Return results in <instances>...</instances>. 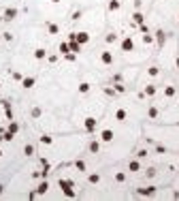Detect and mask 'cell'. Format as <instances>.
I'll return each mask as SVG.
<instances>
[{
  "label": "cell",
  "instance_id": "cell-4",
  "mask_svg": "<svg viewBox=\"0 0 179 201\" xmlns=\"http://www.w3.org/2000/svg\"><path fill=\"white\" fill-rule=\"evenodd\" d=\"M113 137H115V135H113V131H111V128H105V131L100 133V141H102V144H111V141H113Z\"/></svg>",
  "mask_w": 179,
  "mask_h": 201
},
{
  "label": "cell",
  "instance_id": "cell-15",
  "mask_svg": "<svg viewBox=\"0 0 179 201\" xmlns=\"http://www.w3.org/2000/svg\"><path fill=\"white\" fill-rule=\"evenodd\" d=\"M156 90H158V88H156L154 84H149V86H145L143 94H145V97H154V94H156Z\"/></svg>",
  "mask_w": 179,
  "mask_h": 201
},
{
  "label": "cell",
  "instance_id": "cell-52",
  "mask_svg": "<svg viewBox=\"0 0 179 201\" xmlns=\"http://www.w3.org/2000/svg\"><path fill=\"white\" fill-rule=\"evenodd\" d=\"M0 39H2V34H0Z\"/></svg>",
  "mask_w": 179,
  "mask_h": 201
},
{
  "label": "cell",
  "instance_id": "cell-41",
  "mask_svg": "<svg viewBox=\"0 0 179 201\" xmlns=\"http://www.w3.org/2000/svg\"><path fill=\"white\" fill-rule=\"evenodd\" d=\"M2 39H4V41H13V34H11V32H2Z\"/></svg>",
  "mask_w": 179,
  "mask_h": 201
},
{
  "label": "cell",
  "instance_id": "cell-51",
  "mask_svg": "<svg viewBox=\"0 0 179 201\" xmlns=\"http://www.w3.org/2000/svg\"><path fill=\"white\" fill-rule=\"evenodd\" d=\"M0 90H2V84H0Z\"/></svg>",
  "mask_w": 179,
  "mask_h": 201
},
{
  "label": "cell",
  "instance_id": "cell-21",
  "mask_svg": "<svg viewBox=\"0 0 179 201\" xmlns=\"http://www.w3.org/2000/svg\"><path fill=\"white\" fill-rule=\"evenodd\" d=\"M0 135H2V137H0L2 141H13V137H15V135L9 133V131H0Z\"/></svg>",
  "mask_w": 179,
  "mask_h": 201
},
{
  "label": "cell",
  "instance_id": "cell-35",
  "mask_svg": "<svg viewBox=\"0 0 179 201\" xmlns=\"http://www.w3.org/2000/svg\"><path fill=\"white\" fill-rule=\"evenodd\" d=\"M113 90H115V92H120V94H124V92H126V86H122V84H115V86H113Z\"/></svg>",
  "mask_w": 179,
  "mask_h": 201
},
{
  "label": "cell",
  "instance_id": "cell-43",
  "mask_svg": "<svg viewBox=\"0 0 179 201\" xmlns=\"http://www.w3.org/2000/svg\"><path fill=\"white\" fill-rule=\"evenodd\" d=\"M105 94H109V97H115V90H113V88H105Z\"/></svg>",
  "mask_w": 179,
  "mask_h": 201
},
{
  "label": "cell",
  "instance_id": "cell-38",
  "mask_svg": "<svg viewBox=\"0 0 179 201\" xmlns=\"http://www.w3.org/2000/svg\"><path fill=\"white\" fill-rule=\"evenodd\" d=\"M32 118H41V107H34V109H32Z\"/></svg>",
  "mask_w": 179,
  "mask_h": 201
},
{
  "label": "cell",
  "instance_id": "cell-9",
  "mask_svg": "<svg viewBox=\"0 0 179 201\" xmlns=\"http://www.w3.org/2000/svg\"><path fill=\"white\" fill-rule=\"evenodd\" d=\"M34 84H36V79H34V77H24V79H21V88H26V90H30Z\"/></svg>",
  "mask_w": 179,
  "mask_h": 201
},
{
  "label": "cell",
  "instance_id": "cell-36",
  "mask_svg": "<svg viewBox=\"0 0 179 201\" xmlns=\"http://www.w3.org/2000/svg\"><path fill=\"white\" fill-rule=\"evenodd\" d=\"M115 41H117V34H115V32L107 34V43H115Z\"/></svg>",
  "mask_w": 179,
  "mask_h": 201
},
{
  "label": "cell",
  "instance_id": "cell-20",
  "mask_svg": "<svg viewBox=\"0 0 179 201\" xmlns=\"http://www.w3.org/2000/svg\"><path fill=\"white\" fill-rule=\"evenodd\" d=\"M175 92H177V90H175L173 86H164V97H169V99H173V97H175Z\"/></svg>",
  "mask_w": 179,
  "mask_h": 201
},
{
  "label": "cell",
  "instance_id": "cell-39",
  "mask_svg": "<svg viewBox=\"0 0 179 201\" xmlns=\"http://www.w3.org/2000/svg\"><path fill=\"white\" fill-rule=\"evenodd\" d=\"M145 175H147V178H154V175H156V169H154V167H149V169L145 171Z\"/></svg>",
  "mask_w": 179,
  "mask_h": 201
},
{
  "label": "cell",
  "instance_id": "cell-49",
  "mask_svg": "<svg viewBox=\"0 0 179 201\" xmlns=\"http://www.w3.org/2000/svg\"><path fill=\"white\" fill-rule=\"evenodd\" d=\"M51 2H53V4H58V2H60V0H51Z\"/></svg>",
  "mask_w": 179,
  "mask_h": 201
},
{
  "label": "cell",
  "instance_id": "cell-29",
  "mask_svg": "<svg viewBox=\"0 0 179 201\" xmlns=\"http://www.w3.org/2000/svg\"><path fill=\"white\" fill-rule=\"evenodd\" d=\"M41 144H43V146H51V144H53V137H49V135H43V137H41Z\"/></svg>",
  "mask_w": 179,
  "mask_h": 201
},
{
  "label": "cell",
  "instance_id": "cell-5",
  "mask_svg": "<svg viewBox=\"0 0 179 201\" xmlns=\"http://www.w3.org/2000/svg\"><path fill=\"white\" fill-rule=\"evenodd\" d=\"M83 126H86V131H88V133H94V131H96V118L88 116V118L83 120Z\"/></svg>",
  "mask_w": 179,
  "mask_h": 201
},
{
  "label": "cell",
  "instance_id": "cell-48",
  "mask_svg": "<svg viewBox=\"0 0 179 201\" xmlns=\"http://www.w3.org/2000/svg\"><path fill=\"white\" fill-rule=\"evenodd\" d=\"M2 191H4V186H0V195H2Z\"/></svg>",
  "mask_w": 179,
  "mask_h": 201
},
{
  "label": "cell",
  "instance_id": "cell-24",
  "mask_svg": "<svg viewBox=\"0 0 179 201\" xmlns=\"http://www.w3.org/2000/svg\"><path fill=\"white\" fill-rule=\"evenodd\" d=\"M68 51H70V47H68V41H62V43H60V53H62V56H66Z\"/></svg>",
  "mask_w": 179,
  "mask_h": 201
},
{
  "label": "cell",
  "instance_id": "cell-44",
  "mask_svg": "<svg viewBox=\"0 0 179 201\" xmlns=\"http://www.w3.org/2000/svg\"><path fill=\"white\" fill-rule=\"evenodd\" d=\"M156 152H158V154H164L166 148H164V146H156Z\"/></svg>",
  "mask_w": 179,
  "mask_h": 201
},
{
  "label": "cell",
  "instance_id": "cell-12",
  "mask_svg": "<svg viewBox=\"0 0 179 201\" xmlns=\"http://www.w3.org/2000/svg\"><path fill=\"white\" fill-rule=\"evenodd\" d=\"M132 22L136 24V26H141V24L145 22V15H143L141 11H134V13H132Z\"/></svg>",
  "mask_w": 179,
  "mask_h": 201
},
{
  "label": "cell",
  "instance_id": "cell-46",
  "mask_svg": "<svg viewBox=\"0 0 179 201\" xmlns=\"http://www.w3.org/2000/svg\"><path fill=\"white\" fill-rule=\"evenodd\" d=\"M139 30H141V32H145V34H147V32H149V30H147V26H145V24H141V26H139Z\"/></svg>",
  "mask_w": 179,
  "mask_h": 201
},
{
  "label": "cell",
  "instance_id": "cell-31",
  "mask_svg": "<svg viewBox=\"0 0 179 201\" xmlns=\"http://www.w3.org/2000/svg\"><path fill=\"white\" fill-rule=\"evenodd\" d=\"M115 182H120V184L126 182V173H124V171H117V173H115Z\"/></svg>",
  "mask_w": 179,
  "mask_h": 201
},
{
  "label": "cell",
  "instance_id": "cell-19",
  "mask_svg": "<svg viewBox=\"0 0 179 201\" xmlns=\"http://www.w3.org/2000/svg\"><path fill=\"white\" fill-rule=\"evenodd\" d=\"M139 169H141V163H139V160H130V163H128V171H139Z\"/></svg>",
  "mask_w": 179,
  "mask_h": 201
},
{
  "label": "cell",
  "instance_id": "cell-1",
  "mask_svg": "<svg viewBox=\"0 0 179 201\" xmlns=\"http://www.w3.org/2000/svg\"><path fill=\"white\" fill-rule=\"evenodd\" d=\"M58 184H60L62 193H64L68 199H75V197H77V193L73 191V182H70V180H62V178H60V180H58Z\"/></svg>",
  "mask_w": 179,
  "mask_h": 201
},
{
  "label": "cell",
  "instance_id": "cell-13",
  "mask_svg": "<svg viewBox=\"0 0 179 201\" xmlns=\"http://www.w3.org/2000/svg\"><path fill=\"white\" fill-rule=\"evenodd\" d=\"M68 47H70L73 53H81V47H83V45H81V43H77V41H68Z\"/></svg>",
  "mask_w": 179,
  "mask_h": 201
},
{
  "label": "cell",
  "instance_id": "cell-37",
  "mask_svg": "<svg viewBox=\"0 0 179 201\" xmlns=\"http://www.w3.org/2000/svg\"><path fill=\"white\" fill-rule=\"evenodd\" d=\"M64 58H66L68 62H75V58H77V53H73V51H68V53H66Z\"/></svg>",
  "mask_w": 179,
  "mask_h": 201
},
{
  "label": "cell",
  "instance_id": "cell-3",
  "mask_svg": "<svg viewBox=\"0 0 179 201\" xmlns=\"http://www.w3.org/2000/svg\"><path fill=\"white\" fill-rule=\"evenodd\" d=\"M15 17H17V9H15V6H9V9L4 11V15H2L4 22H13Z\"/></svg>",
  "mask_w": 179,
  "mask_h": 201
},
{
  "label": "cell",
  "instance_id": "cell-33",
  "mask_svg": "<svg viewBox=\"0 0 179 201\" xmlns=\"http://www.w3.org/2000/svg\"><path fill=\"white\" fill-rule=\"evenodd\" d=\"M143 43H145V45L154 43V34H149V32H147V34H143Z\"/></svg>",
  "mask_w": 179,
  "mask_h": 201
},
{
  "label": "cell",
  "instance_id": "cell-25",
  "mask_svg": "<svg viewBox=\"0 0 179 201\" xmlns=\"http://www.w3.org/2000/svg\"><path fill=\"white\" fill-rule=\"evenodd\" d=\"M75 167H77L79 171H86V169H88V165H86V160H81V158H77V160H75Z\"/></svg>",
  "mask_w": 179,
  "mask_h": 201
},
{
  "label": "cell",
  "instance_id": "cell-11",
  "mask_svg": "<svg viewBox=\"0 0 179 201\" xmlns=\"http://www.w3.org/2000/svg\"><path fill=\"white\" fill-rule=\"evenodd\" d=\"M47 191H49V182H47V178H43V182L36 186V193H39V195H45Z\"/></svg>",
  "mask_w": 179,
  "mask_h": 201
},
{
  "label": "cell",
  "instance_id": "cell-26",
  "mask_svg": "<svg viewBox=\"0 0 179 201\" xmlns=\"http://www.w3.org/2000/svg\"><path fill=\"white\" fill-rule=\"evenodd\" d=\"M90 88H92V86H90L88 81H83V84H79V92H81V94H88V92H90Z\"/></svg>",
  "mask_w": 179,
  "mask_h": 201
},
{
  "label": "cell",
  "instance_id": "cell-2",
  "mask_svg": "<svg viewBox=\"0 0 179 201\" xmlns=\"http://www.w3.org/2000/svg\"><path fill=\"white\" fill-rule=\"evenodd\" d=\"M156 186H145V188H136V195H141V197H154L156 195Z\"/></svg>",
  "mask_w": 179,
  "mask_h": 201
},
{
  "label": "cell",
  "instance_id": "cell-8",
  "mask_svg": "<svg viewBox=\"0 0 179 201\" xmlns=\"http://www.w3.org/2000/svg\"><path fill=\"white\" fill-rule=\"evenodd\" d=\"M100 62L102 64H113V53L111 51H100Z\"/></svg>",
  "mask_w": 179,
  "mask_h": 201
},
{
  "label": "cell",
  "instance_id": "cell-27",
  "mask_svg": "<svg viewBox=\"0 0 179 201\" xmlns=\"http://www.w3.org/2000/svg\"><path fill=\"white\" fill-rule=\"evenodd\" d=\"M24 154H26V156H32V154H34V146H32V144H26V146H24Z\"/></svg>",
  "mask_w": 179,
  "mask_h": 201
},
{
  "label": "cell",
  "instance_id": "cell-22",
  "mask_svg": "<svg viewBox=\"0 0 179 201\" xmlns=\"http://www.w3.org/2000/svg\"><path fill=\"white\" fill-rule=\"evenodd\" d=\"M34 58H36V60H43V58H47V51H45L43 47H39V49H34Z\"/></svg>",
  "mask_w": 179,
  "mask_h": 201
},
{
  "label": "cell",
  "instance_id": "cell-42",
  "mask_svg": "<svg viewBox=\"0 0 179 201\" xmlns=\"http://www.w3.org/2000/svg\"><path fill=\"white\" fill-rule=\"evenodd\" d=\"M13 79H15V81H21V79H24V75H21V73H17V71H15V73H13Z\"/></svg>",
  "mask_w": 179,
  "mask_h": 201
},
{
  "label": "cell",
  "instance_id": "cell-45",
  "mask_svg": "<svg viewBox=\"0 0 179 201\" xmlns=\"http://www.w3.org/2000/svg\"><path fill=\"white\" fill-rule=\"evenodd\" d=\"M70 19H81V11H75V13H73V17H70Z\"/></svg>",
  "mask_w": 179,
  "mask_h": 201
},
{
  "label": "cell",
  "instance_id": "cell-32",
  "mask_svg": "<svg viewBox=\"0 0 179 201\" xmlns=\"http://www.w3.org/2000/svg\"><path fill=\"white\" fill-rule=\"evenodd\" d=\"M47 30H49L51 34H58V32H60V28H58L55 24H47Z\"/></svg>",
  "mask_w": 179,
  "mask_h": 201
},
{
  "label": "cell",
  "instance_id": "cell-10",
  "mask_svg": "<svg viewBox=\"0 0 179 201\" xmlns=\"http://www.w3.org/2000/svg\"><path fill=\"white\" fill-rule=\"evenodd\" d=\"M88 150L92 152V154H98V152H100V141H98V139H92L90 146H88Z\"/></svg>",
  "mask_w": 179,
  "mask_h": 201
},
{
  "label": "cell",
  "instance_id": "cell-47",
  "mask_svg": "<svg viewBox=\"0 0 179 201\" xmlns=\"http://www.w3.org/2000/svg\"><path fill=\"white\" fill-rule=\"evenodd\" d=\"M175 64H177V69H179V56H177V60H175Z\"/></svg>",
  "mask_w": 179,
  "mask_h": 201
},
{
  "label": "cell",
  "instance_id": "cell-16",
  "mask_svg": "<svg viewBox=\"0 0 179 201\" xmlns=\"http://www.w3.org/2000/svg\"><path fill=\"white\" fill-rule=\"evenodd\" d=\"M126 118H128L126 109H117V111H115V120H117V122H124Z\"/></svg>",
  "mask_w": 179,
  "mask_h": 201
},
{
  "label": "cell",
  "instance_id": "cell-34",
  "mask_svg": "<svg viewBox=\"0 0 179 201\" xmlns=\"http://www.w3.org/2000/svg\"><path fill=\"white\" fill-rule=\"evenodd\" d=\"M147 73H149V77H156V75L160 73V69H158V66H149V69H147Z\"/></svg>",
  "mask_w": 179,
  "mask_h": 201
},
{
  "label": "cell",
  "instance_id": "cell-28",
  "mask_svg": "<svg viewBox=\"0 0 179 201\" xmlns=\"http://www.w3.org/2000/svg\"><path fill=\"white\" fill-rule=\"evenodd\" d=\"M109 11H120V0H109Z\"/></svg>",
  "mask_w": 179,
  "mask_h": 201
},
{
  "label": "cell",
  "instance_id": "cell-17",
  "mask_svg": "<svg viewBox=\"0 0 179 201\" xmlns=\"http://www.w3.org/2000/svg\"><path fill=\"white\" fill-rule=\"evenodd\" d=\"M156 39H158V45H160V47L166 43V34H164L162 30H158V32H156Z\"/></svg>",
  "mask_w": 179,
  "mask_h": 201
},
{
  "label": "cell",
  "instance_id": "cell-14",
  "mask_svg": "<svg viewBox=\"0 0 179 201\" xmlns=\"http://www.w3.org/2000/svg\"><path fill=\"white\" fill-rule=\"evenodd\" d=\"M2 107H4L6 118H9V120H13V109H11V103H9V100H2Z\"/></svg>",
  "mask_w": 179,
  "mask_h": 201
},
{
  "label": "cell",
  "instance_id": "cell-23",
  "mask_svg": "<svg viewBox=\"0 0 179 201\" xmlns=\"http://www.w3.org/2000/svg\"><path fill=\"white\" fill-rule=\"evenodd\" d=\"M88 182H90V184H98V182H100V173H90Z\"/></svg>",
  "mask_w": 179,
  "mask_h": 201
},
{
  "label": "cell",
  "instance_id": "cell-50",
  "mask_svg": "<svg viewBox=\"0 0 179 201\" xmlns=\"http://www.w3.org/2000/svg\"><path fill=\"white\" fill-rule=\"evenodd\" d=\"M0 158H2V150H0Z\"/></svg>",
  "mask_w": 179,
  "mask_h": 201
},
{
  "label": "cell",
  "instance_id": "cell-40",
  "mask_svg": "<svg viewBox=\"0 0 179 201\" xmlns=\"http://www.w3.org/2000/svg\"><path fill=\"white\" fill-rule=\"evenodd\" d=\"M147 154H149L147 150H139V152H136V158H145Z\"/></svg>",
  "mask_w": 179,
  "mask_h": 201
},
{
  "label": "cell",
  "instance_id": "cell-30",
  "mask_svg": "<svg viewBox=\"0 0 179 201\" xmlns=\"http://www.w3.org/2000/svg\"><path fill=\"white\" fill-rule=\"evenodd\" d=\"M147 116H149L151 120H156V118H158V109H156V107H149V109H147Z\"/></svg>",
  "mask_w": 179,
  "mask_h": 201
},
{
  "label": "cell",
  "instance_id": "cell-18",
  "mask_svg": "<svg viewBox=\"0 0 179 201\" xmlns=\"http://www.w3.org/2000/svg\"><path fill=\"white\" fill-rule=\"evenodd\" d=\"M6 131H9V133H13V135H17V131H19V124H17L15 120H11V122H9V128H6Z\"/></svg>",
  "mask_w": 179,
  "mask_h": 201
},
{
  "label": "cell",
  "instance_id": "cell-6",
  "mask_svg": "<svg viewBox=\"0 0 179 201\" xmlns=\"http://www.w3.org/2000/svg\"><path fill=\"white\" fill-rule=\"evenodd\" d=\"M122 51H134V41H132V37H126V39L122 41Z\"/></svg>",
  "mask_w": 179,
  "mask_h": 201
},
{
  "label": "cell",
  "instance_id": "cell-7",
  "mask_svg": "<svg viewBox=\"0 0 179 201\" xmlns=\"http://www.w3.org/2000/svg\"><path fill=\"white\" fill-rule=\"evenodd\" d=\"M75 41L81 43V45H86V43H90V34L88 32H75Z\"/></svg>",
  "mask_w": 179,
  "mask_h": 201
}]
</instances>
